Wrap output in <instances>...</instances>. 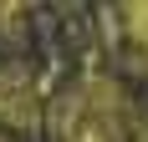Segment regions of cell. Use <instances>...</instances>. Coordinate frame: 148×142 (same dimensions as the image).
Masks as SVG:
<instances>
[{
    "label": "cell",
    "instance_id": "obj_1",
    "mask_svg": "<svg viewBox=\"0 0 148 142\" xmlns=\"http://www.w3.org/2000/svg\"><path fill=\"white\" fill-rule=\"evenodd\" d=\"M41 122V86L26 66H5L0 71V127L5 132H31Z\"/></svg>",
    "mask_w": 148,
    "mask_h": 142
},
{
    "label": "cell",
    "instance_id": "obj_3",
    "mask_svg": "<svg viewBox=\"0 0 148 142\" xmlns=\"http://www.w3.org/2000/svg\"><path fill=\"white\" fill-rule=\"evenodd\" d=\"M0 142H15V132H5V127H0Z\"/></svg>",
    "mask_w": 148,
    "mask_h": 142
},
{
    "label": "cell",
    "instance_id": "obj_2",
    "mask_svg": "<svg viewBox=\"0 0 148 142\" xmlns=\"http://www.w3.org/2000/svg\"><path fill=\"white\" fill-rule=\"evenodd\" d=\"M123 142H148V107H138L128 112V127H123Z\"/></svg>",
    "mask_w": 148,
    "mask_h": 142
}]
</instances>
